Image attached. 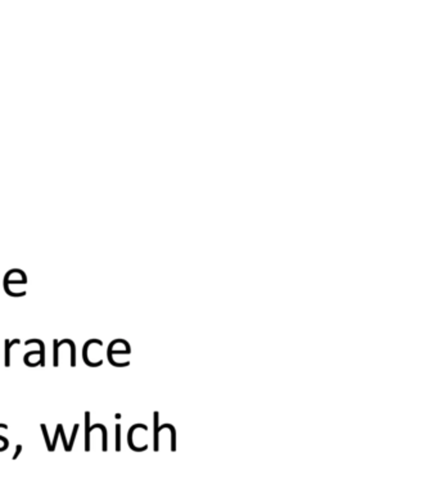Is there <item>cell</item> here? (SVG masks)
<instances>
[{
    "mask_svg": "<svg viewBox=\"0 0 438 493\" xmlns=\"http://www.w3.org/2000/svg\"><path fill=\"white\" fill-rule=\"evenodd\" d=\"M131 352V348L129 346V343L126 346H124L122 348L117 347V339L112 341L109 343L108 348H107V358H108L109 363L113 366L115 363V356L116 354H129Z\"/></svg>",
    "mask_w": 438,
    "mask_h": 493,
    "instance_id": "cell-1",
    "label": "cell"
},
{
    "mask_svg": "<svg viewBox=\"0 0 438 493\" xmlns=\"http://www.w3.org/2000/svg\"><path fill=\"white\" fill-rule=\"evenodd\" d=\"M23 362L27 365L28 367H36V366L41 365V354L40 350L30 351L23 356Z\"/></svg>",
    "mask_w": 438,
    "mask_h": 493,
    "instance_id": "cell-2",
    "label": "cell"
},
{
    "mask_svg": "<svg viewBox=\"0 0 438 493\" xmlns=\"http://www.w3.org/2000/svg\"><path fill=\"white\" fill-rule=\"evenodd\" d=\"M21 341L18 338L13 339V341H9V339H5L4 345H5V367H9L10 366V350L14 345H19Z\"/></svg>",
    "mask_w": 438,
    "mask_h": 493,
    "instance_id": "cell-3",
    "label": "cell"
},
{
    "mask_svg": "<svg viewBox=\"0 0 438 493\" xmlns=\"http://www.w3.org/2000/svg\"><path fill=\"white\" fill-rule=\"evenodd\" d=\"M38 345L39 350H40V354H41V365L40 366H45V345L41 339H28V341L25 342V346H30V345Z\"/></svg>",
    "mask_w": 438,
    "mask_h": 493,
    "instance_id": "cell-4",
    "label": "cell"
},
{
    "mask_svg": "<svg viewBox=\"0 0 438 493\" xmlns=\"http://www.w3.org/2000/svg\"><path fill=\"white\" fill-rule=\"evenodd\" d=\"M115 437H116V451L121 450V425L116 424V431H115Z\"/></svg>",
    "mask_w": 438,
    "mask_h": 493,
    "instance_id": "cell-5",
    "label": "cell"
},
{
    "mask_svg": "<svg viewBox=\"0 0 438 493\" xmlns=\"http://www.w3.org/2000/svg\"><path fill=\"white\" fill-rule=\"evenodd\" d=\"M57 426H58V429H59V435L62 437L63 447H65V450L67 451V452H70V451H69V440H67V438H66L65 428H63V425L62 424H58V425H57Z\"/></svg>",
    "mask_w": 438,
    "mask_h": 493,
    "instance_id": "cell-6",
    "label": "cell"
},
{
    "mask_svg": "<svg viewBox=\"0 0 438 493\" xmlns=\"http://www.w3.org/2000/svg\"><path fill=\"white\" fill-rule=\"evenodd\" d=\"M78 428H80V425L75 424V426H73V430H72L71 439H70V442H69V451H71L72 450V447H73V443H75V439H76V437H77Z\"/></svg>",
    "mask_w": 438,
    "mask_h": 493,
    "instance_id": "cell-7",
    "label": "cell"
},
{
    "mask_svg": "<svg viewBox=\"0 0 438 493\" xmlns=\"http://www.w3.org/2000/svg\"><path fill=\"white\" fill-rule=\"evenodd\" d=\"M40 428H41V431H43V435H44V438H45V443H47V446H48V450L50 451V448H52V442L49 440V435H48V429H47V425L45 424H41L40 425Z\"/></svg>",
    "mask_w": 438,
    "mask_h": 493,
    "instance_id": "cell-8",
    "label": "cell"
},
{
    "mask_svg": "<svg viewBox=\"0 0 438 493\" xmlns=\"http://www.w3.org/2000/svg\"><path fill=\"white\" fill-rule=\"evenodd\" d=\"M0 428L8 429V425H6V424H0ZM0 442H3L4 451L8 450V447H9V439H8V438H5V437H3V435H0Z\"/></svg>",
    "mask_w": 438,
    "mask_h": 493,
    "instance_id": "cell-9",
    "label": "cell"
},
{
    "mask_svg": "<svg viewBox=\"0 0 438 493\" xmlns=\"http://www.w3.org/2000/svg\"><path fill=\"white\" fill-rule=\"evenodd\" d=\"M21 452H22V446H21V444H18V446H17V448H16V453H14V456H13V457H14V459H17V457H18V455Z\"/></svg>",
    "mask_w": 438,
    "mask_h": 493,
    "instance_id": "cell-10",
    "label": "cell"
}]
</instances>
